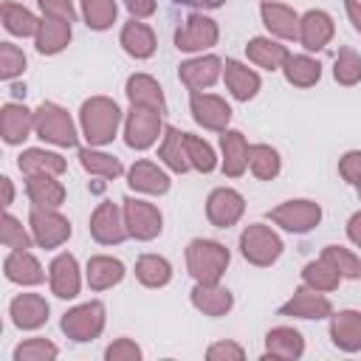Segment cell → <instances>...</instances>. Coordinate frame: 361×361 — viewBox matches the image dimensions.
Masks as SVG:
<instances>
[{"label": "cell", "instance_id": "obj_1", "mask_svg": "<svg viewBox=\"0 0 361 361\" xmlns=\"http://www.w3.org/2000/svg\"><path fill=\"white\" fill-rule=\"evenodd\" d=\"M124 124L121 107L110 96H90L79 107V133L87 147H107Z\"/></svg>", "mask_w": 361, "mask_h": 361}, {"label": "cell", "instance_id": "obj_2", "mask_svg": "<svg viewBox=\"0 0 361 361\" xmlns=\"http://www.w3.org/2000/svg\"><path fill=\"white\" fill-rule=\"evenodd\" d=\"M231 262V251L206 237H195L186 245V271L195 282H220Z\"/></svg>", "mask_w": 361, "mask_h": 361}, {"label": "cell", "instance_id": "obj_3", "mask_svg": "<svg viewBox=\"0 0 361 361\" xmlns=\"http://www.w3.org/2000/svg\"><path fill=\"white\" fill-rule=\"evenodd\" d=\"M34 133H37V138H42L45 144H54V147H76L79 144L76 121L56 102H42L34 110Z\"/></svg>", "mask_w": 361, "mask_h": 361}, {"label": "cell", "instance_id": "obj_4", "mask_svg": "<svg viewBox=\"0 0 361 361\" xmlns=\"http://www.w3.org/2000/svg\"><path fill=\"white\" fill-rule=\"evenodd\" d=\"M164 113L147 104H130L124 113V144L135 152H144L158 144L164 135Z\"/></svg>", "mask_w": 361, "mask_h": 361}, {"label": "cell", "instance_id": "obj_5", "mask_svg": "<svg viewBox=\"0 0 361 361\" xmlns=\"http://www.w3.org/2000/svg\"><path fill=\"white\" fill-rule=\"evenodd\" d=\"M282 251H285L282 237L265 223H248L240 231V254L245 262L257 268H271L282 257Z\"/></svg>", "mask_w": 361, "mask_h": 361}, {"label": "cell", "instance_id": "obj_6", "mask_svg": "<svg viewBox=\"0 0 361 361\" xmlns=\"http://www.w3.org/2000/svg\"><path fill=\"white\" fill-rule=\"evenodd\" d=\"M104 324H107V310L102 302L90 299V302H82L71 310L62 313L59 319V330L76 341V344H85V341H93L104 333Z\"/></svg>", "mask_w": 361, "mask_h": 361}, {"label": "cell", "instance_id": "obj_7", "mask_svg": "<svg viewBox=\"0 0 361 361\" xmlns=\"http://www.w3.org/2000/svg\"><path fill=\"white\" fill-rule=\"evenodd\" d=\"M172 39H175V48L183 51V54H203V51L217 45L220 25H217L214 17H209L203 11H192L189 17L180 20Z\"/></svg>", "mask_w": 361, "mask_h": 361}, {"label": "cell", "instance_id": "obj_8", "mask_svg": "<svg viewBox=\"0 0 361 361\" xmlns=\"http://www.w3.org/2000/svg\"><path fill=\"white\" fill-rule=\"evenodd\" d=\"M268 220L288 234H307L322 223V206L310 197H293L268 212Z\"/></svg>", "mask_w": 361, "mask_h": 361}, {"label": "cell", "instance_id": "obj_9", "mask_svg": "<svg viewBox=\"0 0 361 361\" xmlns=\"http://www.w3.org/2000/svg\"><path fill=\"white\" fill-rule=\"evenodd\" d=\"M28 228H31V237L39 248H59L71 240L73 228H71V220L59 212V209H45V206H31L28 212Z\"/></svg>", "mask_w": 361, "mask_h": 361}, {"label": "cell", "instance_id": "obj_10", "mask_svg": "<svg viewBox=\"0 0 361 361\" xmlns=\"http://www.w3.org/2000/svg\"><path fill=\"white\" fill-rule=\"evenodd\" d=\"M124 209V226L127 234L138 243H149L164 231V214L155 203L141 200V197H124L121 200Z\"/></svg>", "mask_w": 361, "mask_h": 361}, {"label": "cell", "instance_id": "obj_11", "mask_svg": "<svg viewBox=\"0 0 361 361\" xmlns=\"http://www.w3.org/2000/svg\"><path fill=\"white\" fill-rule=\"evenodd\" d=\"M189 110H192L195 124L209 133H223L231 124V104L217 93L189 90Z\"/></svg>", "mask_w": 361, "mask_h": 361}, {"label": "cell", "instance_id": "obj_12", "mask_svg": "<svg viewBox=\"0 0 361 361\" xmlns=\"http://www.w3.org/2000/svg\"><path fill=\"white\" fill-rule=\"evenodd\" d=\"M87 228H90V237L99 245H118L130 237L127 226H124V209L118 203H110V200H102L93 209Z\"/></svg>", "mask_w": 361, "mask_h": 361}, {"label": "cell", "instance_id": "obj_13", "mask_svg": "<svg viewBox=\"0 0 361 361\" xmlns=\"http://www.w3.org/2000/svg\"><path fill=\"white\" fill-rule=\"evenodd\" d=\"M245 214V197L231 186H217L206 197V217L217 228H231Z\"/></svg>", "mask_w": 361, "mask_h": 361}, {"label": "cell", "instance_id": "obj_14", "mask_svg": "<svg viewBox=\"0 0 361 361\" xmlns=\"http://www.w3.org/2000/svg\"><path fill=\"white\" fill-rule=\"evenodd\" d=\"M279 316H288V319H330L333 316V302L322 293V290H313L307 285H299L288 302L279 305L276 310Z\"/></svg>", "mask_w": 361, "mask_h": 361}, {"label": "cell", "instance_id": "obj_15", "mask_svg": "<svg viewBox=\"0 0 361 361\" xmlns=\"http://www.w3.org/2000/svg\"><path fill=\"white\" fill-rule=\"evenodd\" d=\"M48 285L56 299H76L82 290V268L71 251H62L48 265Z\"/></svg>", "mask_w": 361, "mask_h": 361}, {"label": "cell", "instance_id": "obj_16", "mask_svg": "<svg viewBox=\"0 0 361 361\" xmlns=\"http://www.w3.org/2000/svg\"><path fill=\"white\" fill-rule=\"evenodd\" d=\"M333 37H336V23L324 8H307L299 17V37L296 39L307 54L327 48L333 42Z\"/></svg>", "mask_w": 361, "mask_h": 361}, {"label": "cell", "instance_id": "obj_17", "mask_svg": "<svg viewBox=\"0 0 361 361\" xmlns=\"http://www.w3.org/2000/svg\"><path fill=\"white\" fill-rule=\"evenodd\" d=\"M178 79L189 90H206L223 79V59L217 54H197L178 65Z\"/></svg>", "mask_w": 361, "mask_h": 361}, {"label": "cell", "instance_id": "obj_18", "mask_svg": "<svg viewBox=\"0 0 361 361\" xmlns=\"http://www.w3.org/2000/svg\"><path fill=\"white\" fill-rule=\"evenodd\" d=\"M127 186L138 195H152V197H161L169 192L172 186V178L169 172L155 164V161H147V158H138L130 169H127Z\"/></svg>", "mask_w": 361, "mask_h": 361}, {"label": "cell", "instance_id": "obj_19", "mask_svg": "<svg viewBox=\"0 0 361 361\" xmlns=\"http://www.w3.org/2000/svg\"><path fill=\"white\" fill-rule=\"evenodd\" d=\"M3 276L11 285L34 288V285H42L45 282V268H42V262L28 248H14L3 259Z\"/></svg>", "mask_w": 361, "mask_h": 361}, {"label": "cell", "instance_id": "obj_20", "mask_svg": "<svg viewBox=\"0 0 361 361\" xmlns=\"http://www.w3.org/2000/svg\"><path fill=\"white\" fill-rule=\"evenodd\" d=\"M189 302L197 313L220 319L234 307V293L220 282H195V288L189 290Z\"/></svg>", "mask_w": 361, "mask_h": 361}, {"label": "cell", "instance_id": "obj_21", "mask_svg": "<svg viewBox=\"0 0 361 361\" xmlns=\"http://www.w3.org/2000/svg\"><path fill=\"white\" fill-rule=\"evenodd\" d=\"M48 302L42 293H17L8 302V316L17 330H39L48 322Z\"/></svg>", "mask_w": 361, "mask_h": 361}, {"label": "cell", "instance_id": "obj_22", "mask_svg": "<svg viewBox=\"0 0 361 361\" xmlns=\"http://www.w3.org/2000/svg\"><path fill=\"white\" fill-rule=\"evenodd\" d=\"M34 133V110L20 102H6L0 107V138L8 147L23 144Z\"/></svg>", "mask_w": 361, "mask_h": 361}, {"label": "cell", "instance_id": "obj_23", "mask_svg": "<svg viewBox=\"0 0 361 361\" xmlns=\"http://www.w3.org/2000/svg\"><path fill=\"white\" fill-rule=\"evenodd\" d=\"M299 17L290 6L279 3V0H262L259 3V20L268 28L271 37L276 39H296L299 37Z\"/></svg>", "mask_w": 361, "mask_h": 361}, {"label": "cell", "instance_id": "obj_24", "mask_svg": "<svg viewBox=\"0 0 361 361\" xmlns=\"http://www.w3.org/2000/svg\"><path fill=\"white\" fill-rule=\"evenodd\" d=\"M305 355V336L296 327L279 324L265 333V353L262 358H276V361H299Z\"/></svg>", "mask_w": 361, "mask_h": 361}, {"label": "cell", "instance_id": "obj_25", "mask_svg": "<svg viewBox=\"0 0 361 361\" xmlns=\"http://www.w3.org/2000/svg\"><path fill=\"white\" fill-rule=\"evenodd\" d=\"M223 82H226V90L231 93V99H237V102H251L262 87L259 73L240 59L223 62Z\"/></svg>", "mask_w": 361, "mask_h": 361}, {"label": "cell", "instance_id": "obj_26", "mask_svg": "<svg viewBox=\"0 0 361 361\" xmlns=\"http://www.w3.org/2000/svg\"><path fill=\"white\" fill-rule=\"evenodd\" d=\"M330 341L341 353H361V310H333L330 316Z\"/></svg>", "mask_w": 361, "mask_h": 361}, {"label": "cell", "instance_id": "obj_27", "mask_svg": "<svg viewBox=\"0 0 361 361\" xmlns=\"http://www.w3.org/2000/svg\"><path fill=\"white\" fill-rule=\"evenodd\" d=\"M118 45H121L124 54L133 56V59H149V56H155V51H158L155 31H152L144 20H135V17L121 25Z\"/></svg>", "mask_w": 361, "mask_h": 361}, {"label": "cell", "instance_id": "obj_28", "mask_svg": "<svg viewBox=\"0 0 361 361\" xmlns=\"http://www.w3.org/2000/svg\"><path fill=\"white\" fill-rule=\"evenodd\" d=\"M71 37H73V23L56 20V17H42L37 37H34V48L42 56H56L71 45Z\"/></svg>", "mask_w": 361, "mask_h": 361}, {"label": "cell", "instance_id": "obj_29", "mask_svg": "<svg viewBox=\"0 0 361 361\" xmlns=\"http://www.w3.org/2000/svg\"><path fill=\"white\" fill-rule=\"evenodd\" d=\"M248 141L240 130H223L220 133V169L226 178H240L248 169Z\"/></svg>", "mask_w": 361, "mask_h": 361}, {"label": "cell", "instance_id": "obj_30", "mask_svg": "<svg viewBox=\"0 0 361 361\" xmlns=\"http://www.w3.org/2000/svg\"><path fill=\"white\" fill-rule=\"evenodd\" d=\"M124 262L110 254H96L85 265V282L90 290H110L124 279Z\"/></svg>", "mask_w": 361, "mask_h": 361}, {"label": "cell", "instance_id": "obj_31", "mask_svg": "<svg viewBox=\"0 0 361 361\" xmlns=\"http://www.w3.org/2000/svg\"><path fill=\"white\" fill-rule=\"evenodd\" d=\"M124 96H127L130 104H147V107H155V110L166 113L164 87L149 73H130L127 82H124Z\"/></svg>", "mask_w": 361, "mask_h": 361}, {"label": "cell", "instance_id": "obj_32", "mask_svg": "<svg viewBox=\"0 0 361 361\" xmlns=\"http://www.w3.org/2000/svg\"><path fill=\"white\" fill-rule=\"evenodd\" d=\"M288 48L274 37H251L245 42V56L251 65L262 71H282V62L288 59Z\"/></svg>", "mask_w": 361, "mask_h": 361}, {"label": "cell", "instance_id": "obj_33", "mask_svg": "<svg viewBox=\"0 0 361 361\" xmlns=\"http://www.w3.org/2000/svg\"><path fill=\"white\" fill-rule=\"evenodd\" d=\"M25 195L31 206L59 209L65 203V186L59 175H25Z\"/></svg>", "mask_w": 361, "mask_h": 361}, {"label": "cell", "instance_id": "obj_34", "mask_svg": "<svg viewBox=\"0 0 361 361\" xmlns=\"http://www.w3.org/2000/svg\"><path fill=\"white\" fill-rule=\"evenodd\" d=\"M158 158L175 175H183V172L192 169L189 155H186V141H183V133L178 127H169V124L164 127V135H161V144H158Z\"/></svg>", "mask_w": 361, "mask_h": 361}, {"label": "cell", "instance_id": "obj_35", "mask_svg": "<svg viewBox=\"0 0 361 361\" xmlns=\"http://www.w3.org/2000/svg\"><path fill=\"white\" fill-rule=\"evenodd\" d=\"M17 166H20L23 175H62L68 169V161L59 152H54V149L31 147V149L20 152Z\"/></svg>", "mask_w": 361, "mask_h": 361}, {"label": "cell", "instance_id": "obj_36", "mask_svg": "<svg viewBox=\"0 0 361 361\" xmlns=\"http://www.w3.org/2000/svg\"><path fill=\"white\" fill-rule=\"evenodd\" d=\"M282 73L293 87H313L322 79V62L310 54H288V59L282 62Z\"/></svg>", "mask_w": 361, "mask_h": 361}, {"label": "cell", "instance_id": "obj_37", "mask_svg": "<svg viewBox=\"0 0 361 361\" xmlns=\"http://www.w3.org/2000/svg\"><path fill=\"white\" fill-rule=\"evenodd\" d=\"M79 164L87 175L93 178H102V180H116L124 175V166L116 155L104 152L102 147H82L79 149Z\"/></svg>", "mask_w": 361, "mask_h": 361}, {"label": "cell", "instance_id": "obj_38", "mask_svg": "<svg viewBox=\"0 0 361 361\" xmlns=\"http://www.w3.org/2000/svg\"><path fill=\"white\" fill-rule=\"evenodd\" d=\"M0 17H3V28H6L11 37H20V39L37 37V28H39V20H42V17H37L31 8H25V6H20V3H14V0H6V3L0 6Z\"/></svg>", "mask_w": 361, "mask_h": 361}, {"label": "cell", "instance_id": "obj_39", "mask_svg": "<svg viewBox=\"0 0 361 361\" xmlns=\"http://www.w3.org/2000/svg\"><path fill=\"white\" fill-rule=\"evenodd\" d=\"M135 279L144 288H166L172 282V262L161 254H141L135 259Z\"/></svg>", "mask_w": 361, "mask_h": 361}, {"label": "cell", "instance_id": "obj_40", "mask_svg": "<svg viewBox=\"0 0 361 361\" xmlns=\"http://www.w3.org/2000/svg\"><path fill=\"white\" fill-rule=\"evenodd\" d=\"M248 169L257 180H274L282 172L279 149L271 144H251L248 147Z\"/></svg>", "mask_w": 361, "mask_h": 361}, {"label": "cell", "instance_id": "obj_41", "mask_svg": "<svg viewBox=\"0 0 361 361\" xmlns=\"http://www.w3.org/2000/svg\"><path fill=\"white\" fill-rule=\"evenodd\" d=\"M79 14L90 31H107L113 28L118 17V3L116 0H79Z\"/></svg>", "mask_w": 361, "mask_h": 361}, {"label": "cell", "instance_id": "obj_42", "mask_svg": "<svg viewBox=\"0 0 361 361\" xmlns=\"http://www.w3.org/2000/svg\"><path fill=\"white\" fill-rule=\"evenodd\" d=\"M302 285H307L313 290H322V293H330V290H336L341 285V276H338V271L327 259L319 257V259L305 262V268H302Z\"/></svg>", "mask_w": 361, "mask_h": 361}, {"label": "cell", "instance_id": "obj_43", "mask_svg": "<svg viewBox=\"0 0 361 361\" xmlns=\"http://www.w3.org/2000/svg\"><path fill=\"white\" fill-rule=\"evenodd\" d=\"M183 141H186V155H189L192 169H195V172H203V175L214 172V166H217V152H214V147H212L206 138L195 135V133H183Z\"/></svg>", "mask_w": 361, "mask_h": 361}, {"label": "cell", "instance_id": "obj_44", "mask_svg": "<svg viewBox=\"0 0 361 361\" xmlns=\"http://www.w3.org/2000/svg\"><path fill=\"white\" fill-rule=\"evenodd\" d=\"M322 259H327L341 279H361V257L353 248L344 245H324L322 248Z\"/></svg>", "mask_w": 361, "mask_h": 361}, {"label": "cell", "instance_id": "obj_45", "mask_svg": "<svg viewBox=\"0 0 361 361\" xmlns=\"http://www.w3.org/2000/svg\"><path fill=\"white\" fill-rule=\"evenodd\" d=\"M333 79L344 87H353L361 82V54L355 48H341L333 59Z\"/></svg>", "mask_w": 361, "mask_h": 361}, {"label": "cell", "instance_id": "obj_46", "mask_svg": "<svg viewBox=\"0 0 361 361\" xmlns=\"http://www.w3.org/2000/svg\"><path fill=\"white\" fill-rule=\"evenodd\" d=\"M56 355H59V347L51 338H42V336L20 341L14 347V353H11L14 361H54Z\"/></svg>", "mask_w": 361, "mask_h": 361}, {"label": "cell", "instance_id": "obj_47", "mask_svg": "<svg viewBox=\"0 0 361 361\" xmlns=\"http://www.w3.org/2000/svg\"><path fill=\"white\" fill-rule=\"evenodd\" d=\"M0 243H3L8 251H14V248H31V243H34L31 228H25V226H23V220H20V217H14L8 209H6V214H3Z\"/></svg>", "mask_w": 361, "mask_h": 361}, {"label": "cell", "instance_id": "obj_48", "mask_svg": "<svg viewBox=\"0 0 361 361\" xmlns=\"http://www.w3.org/2000/svg\"><path fill=\"white\" fill-rule=\"evenodd\" d=\"M25 54L23 48H17L14 42H0V79L3 82H14L17 76L25 73Z\"/></svg>", "mask_w": 361, "mask_h": 361}, {"label": "cell", "instance_id": "obj_49", "mask_svg": "<svg viewBox=\"0 0 361 361\" xmlns=\"http://www.w3.org/2000/svg\"><path fill=\"white\" fill-rule=\"evenodd\" d=\"M141 358H144V350L127 336H121L104 347V361H141Z\"/></svg>", "mask_w": 361, "mask_h": 361}, {"label": "cell", "instance_id": "obj_50", "mask_svg": "<svg viewBox=\"0 0 361 361\" xmlns=\"http://www.w3.org/2000/svg\"><path fill=\"white\" fill-rule=\"evenodd\" d=\"M206 358H209V361H243V358H245V350H243L237 341H231V338H223V341H214V344H209V350H206Z\"/></svg>", "mask_w": 361, "mask_h": 361}, {"label": "cell", "instance_id": "obj_51", "mask_svg": "<svg viewBox=\"0 0 361 361\" xmlns=\"http://www.w3.org/2000/svg\"><path fill=\"white\" fill-rule=\"evenodd\" d=\"M42 17H56V20H68V23H76L79 11L73 6V0H37Z\"/></svg>", "mask_w": 361, "mask_h": 361}, {"label": "cell", "instance_id": "obj_52", "mask_svg": "<svg viewBox=\"0 0 361 361\" xmlns=\"http://www.w3.org/2000/svg\"><path fill=\"white\" fill-rule=\"evenodd\" d=\"M338 175L344 178V183H361V149H347L338 158Z\"/></svg>", "mask_w": 361, "mask_h": 361}, {"label": "cell", "instance_id": "obj_53", "mask_svg": "<svg viewBox=\"0 0 361 361\" xmlns=\"http://www.w3.org/2000/svg\"><path fill=\"white\" fill-rule=\"evenodd\" d=\"M121 3L135 20H147L158 11V0H121Z\"/></svg>", "mask_w": 361, "mask_h": 361}, {"label": "cell", "instance_id": "obj_54", "mask_svg": "<svg viewBox=\"0 0 361 361\" xmlns=\"http://www.w3.org/2000/svg\"><path fill=\"white\" fill-rule=\"evenodd\" d=\"M347 240H350L355 248H361V212L350 214V220H347Z\"/></svg>", "mask_w": 361, "mask_h": 361}, {"label": "cell", "instance_id": "obj_55", "mask_svg": "<svg viewBox=\"0 0 361 361\" xmlns=\"http://www.w3.org/2000/svg\"><path fill=\"white\" fill-rule=\"evenodd\" d=\"M344 11H347V20L353 23V28L361 34V0H344Z\"/></svg>", "mask_w": 361, "mask_h": 361}, {"label": "cell", "instance_id": "obj_56", "mask_svg": "<svg viewBox=\"0 0 361 361\" xmlns=\"http://www.w3.org/2000/svg\"><path fill=\"white\" fill-rule=\"evenodd\" d=\"M0 186H3V209H8L14 203V183H11L8 175H3L0 178Z\"/></svg>", "mask_w": 361, "mask_h": 361}, {"label": "cell", "instance_id": "obj_57", "mask_svg": "<svg viewBox=\"0 0 361 361\" xmlns=\"http://www.w3.org/2000/svg\"><path fill=\"white\" fill-rule=\"evenodd\" d=\"M172 3H178V6H192V8H209V0H172Z\"/></svg>", "mask_w": 361, "mask_h": 361}, {"label": "cell", "instance_id": "obj_58", "mask_svg": "<svg viewBox=\"0 0 361 361\" xmlns=\"http://www.w3.org/2000/svg\"><path fill=\"white\" fill-rule=\"evenodd\" d=\"M226 0H209V8H220Z\"/></svg>", "mask_w": 361, "mask_h": 361}, {"label": "cell", "instance_id": "obj_59", "mask_svg": "<svg viewBox=\"0 0 361 361\" xmlns=\"http://www.w3.org/2000/svg\"><path fill=\"white\" fill-rule=\"evenodd\" d=\"M355 192H358V200H361V183H358V186H355Z\"/></svg>", "mask_w": 361, "mask_h": 361}]
</instances>
